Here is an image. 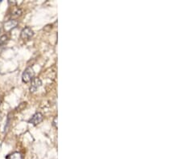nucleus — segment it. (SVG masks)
Listing matches in <instances>:
<instances>
[{
    "mask_svg": "<svg viewBox=\"0 0 181 159\" xmlns=\"http://www.w3.org/2000/svg\"><path fill=\"white\" fill-rule=\"evenodd\" d=\"M33 77H34V71L32 68H28L23 73L22 80L24 83H28L32 81Z\"/></svg>",
    "mask_w": 181,
    "mask_h": 159,
    "instance_id": "1",
    "label": "nucleus"
},
{
    "mask_svg": "<svg viewBox=\"0 0 181 159\" xmlns=\"http://www.w3.org/2000/svg\"><path fill=\"white\" fill-rule=\"evenodd\" d=\"M32 36H33V31L32 30V28H28V27L24 28L20 34V37L23 40H29Z\"/></svg>",
    "mask_w": 181,
    "mask_h": 159,
    "instance_id": "2",
    "label": "nucleus"
},
{
    "mask_svg": "<svg viewBox=\"0 0 181 159\" xmlns=\"http://www.w3.org/2000/svg\"><path fill=\"white\" fill-rule=\"evenodd\" d=\"M44 119V117H43V114H40V113H36L34 115L32 116V118L29 120V123L32 124V125H36L38 124H40L42 121Z\"/></svg>",
    "mask_w": 181,
    "mask_h": 159,
    "instance_id": "3",
    "label": "nucleus"
},
{
    "mask_svg": "<svg viewBox=\"0 0 181 159\" xmlns=\"http://www.w3.org/2000/svg\"><path fill=\"white\" fill-rule=\"evenodd\" d=\"M41 85H42L41 80L39 79V78H33L32 80V84H31L30 91L32 92H36Z\"/></svg>",
    "mask_w": 181,
    "mask_h": 159,
    "instance_id": "4",
    "label": "nucleus"
},
{
    "mask_svg": "<svg viewBox=\"0 0 181 159\" xmlns=\"http://www.w3.org/2000/svg\"><path fill=\"white\" fill-rule=\"evenodd\" d=\"M17 21L16 20H9V21H7L5 24H4V29L6 32H9L11 29L15 28L17 26Z\"/></svg>",
    "mask_w": 181,
    "mask_h": 159,
    "instance_id": "5",
    "label": "nucleus"
},
{
    "mask_svg": "<svg viewBox=\"0 0 181 159\" xmlns=\"http://www.w3.org/2000/svg\"><path fill=\"white\" fill-rule=\"evenodd\" d=\"M8 159H23V158L22 155H21L19 152H15V153H13L8 157Z\"/></svg>",
    "mask_w": 181,
    "mask_h": 159,
    "instance_id": "6",
    "label": "nucleus"
},
{
    "mask_svg": "<svg viewBox=\"0 0 181 159\" xmlns=\"http://www.w3.org/2000/svg\"><path fill=\"white\" fill-rule=\"evenodd\" d=\"M7 39L8 37L6 35H3V36H1V37H0V46L5 44L7 42Z\"/></svg>",
    "mask_w": 181,
    "mask_h": 159,
    "instance_id": "7",
    "label": "nucleus"
},
{
    "mask_svg": "<svg viewBox=\"0 0 181 159\" xmlns=\"http://www.w3.org/2000/svg\"><path fill=\"white\" fill-rule=\"evenodd\" d=\"M0 105H1V101H0Z\"/></svg>",
    "mask_w": 181,
    "mask_h": 159,
    "instance_id": "8",
    "label": "nucleus"
}]
</instances>
